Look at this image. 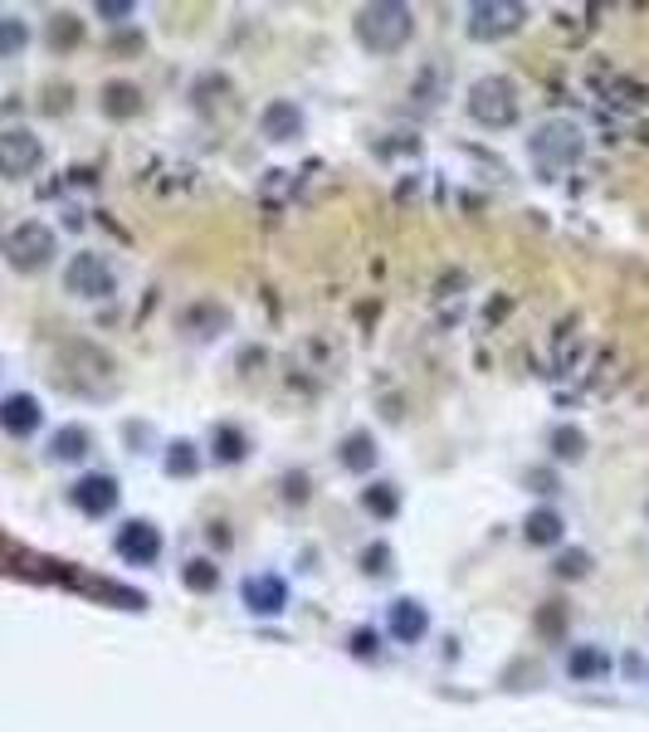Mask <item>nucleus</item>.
<instances>
[{"label": "nucleus", "instance_id": "f257e3e1", "mask_svg": "<svg viewBox=\"0 0 649 732\" xmlns=\"http://www.w3.org/2000/svg\"><path fill=\"white\" fill-rule=\"evenodd\" d=\"M410 34H415V16L400 0H376L357 16V40L372 54H400L410 44Z\"/></svg>", "mask_w": 649, "mask_h": 732}, {"label": "nucleus", "instance_id": "f03ea898", "mask_svg": "<svg viewBox=\"0 0 649 732\" xmlns=\"http://www.w3.org/2000/svg\"><path fill=\"white\" fill-rule=\"evenodd\" d=\"M469 118L484 128H513L518 122V83L504 73H484L469 89Z\"/></svg>", "mask_w": 649, "mask_h": 732}, {"label": "nucleus", "instance_id": "7ed1b4c3", "mask_svg": "<svg viewBox=\"0 0 649 732\" xmlns=\"http://www.w3.org/2000/svg\"><path fill=\"white\" fill-rule=\"evenodd\" d=\"M54 254H59V240L49 225H40V220H24V225H16L6 235V260H10V268H20V274H40Z\"/></svg>", "mask_w": 649, "mask_h": 732}, {"label": "nucleus", "instance_id": "20e7f679", "mask_svg": "<svg viewBox=\"0 0 649 732\" xmlns=\"http://www.w3.org/2000/svg\"><path fill=\"white\" fill-rule=\"evenodd\" d=\"M581 128L577 122H567V118H552V122H542V128L528 138V152L542 162L547 171H561V166H571V162H581Z\"/></svg>", "mask_w": 649, "mask_h": 732}, {"label": "nucleus", "instance_id": "39448f33", "mask_svg": "<svg viewBox=\"0 0 649 732\" xmlns=\"http://www.w3.org/2000/svg\"><path fill=\"white\" fill-rule=\"evenodd\" d=\"M523 20H528V6H518V0H479V6H469V40H508L523 30Z\"/></svg>", "mask_w": 649, "mask_h": 732}, {"label": "nucleus", "instance_id": "423d86ee", "mask_svg": "<svg viewBox=\"0 0 649 732\" xmlns=\"http://www.w3.org/2000/svg\"><path fill=\"white\" fill-rule=\"evenodd\" d=\"M64 288L73 293V298H108V293L118 288V274L113 264L103 260V254H73L69 268H64Z\"/></svg>", "mask_w": 649, "mask_h": 732}, {"label": "nucleus", "instance_id": "0eeeda50", "mask_svg": "<svg viewBox=\"0 0 649 732\" xmlns=\"http://www.w3.org/2000/svg\"><path fill=\"white\" fill-rule=\"evenodd\" d=\"M40 162H44V142L34 138L30 128H6L0 132V176L6 181L30 176Z\"/></svg>", "mask_w": 649, "mask_h": 732}, {"label": "nucleus", "instance_id": "6e6552de", "mask_svg": "<svg viewBox=\"0 0 649 732\" xmlns=\"http://www.w3.org/2000/svg\"><path fill=\"white\" fill-rule=\"evenodd\" d=\"M113 547H118V557L128 561V567H152V561L162 557V532H156V522L132 518V522H122L118 528Z\"/></svg>", "mask_w": 649, "mask_h": 732}, {"label": "nucleus", "instance_id": "1a4fd4ad", "mask_svg": "<svg viewBox=\"0 0 649 732\" xmlns=\"http://www.w3.org/2000/svg\"><path fill=\"white\" fill-rule=\"evenodd\" d=\"M69 504L83 512V518H108L118 508V479L113 474H83L79 484L69 488Z\"/></svg>", "mask_w": 649, "mask_h": 732}, {"label": "nucleus", "instance_id": "9d476101", "mask_svg": "<svg viewBox=\"0 0 649 732\" xmlns=\"http://www.w3.org/2000/svg\"><path fill=\"white\" fill-rule=\"evenodd\" d=\"M260 128H264L268 142H293V138H303V108L288 103V98H274V103H268L264 113H260Z\"/></svg>", "mask_w": 649, "mask_h": 732}, {"label": "nucleus", "instance_id": "9b49d317", "mask_svg": "<svg viewBox=\"0 0 649 732\" xmlns=\"http://www.w3.org/2000/svg\"><path fill=\"white\" fill-rule=\"evenodd\" d=\"M40 420H44L40 400L24 396V390L0 400V430H6V435H34V430H40Z\"/></svg>", "mask_w": 649, "mask_h": 732}, {"label": "nucleus", "instance_id": "f8f14e48", "mask_svg": "<svg viewBox=\"0 0 649 732\" xmlns=\"http://www.w3.org/2000/svg\"><path fill=\"white\" fill-rule=\"evenodd\" d=\"M98 108H103V118H113V122H132L142 113V89L128 79H113V83H103V93H98Z\"/></svg>", "mask_w": 649, "mask_h": 732}, {"label": "nucleus", "instance_id": "ddd939ff", "mask_svg": "<svg viewBox=\"0 0 649 732\" xmlns=\"http://www.w3.org/2000/svg\"><path fill=\"white\" fill-rule=\"evenodd\" d=\"M391 634L396 640H406V644H415V640H425L430 634V616H425V606L420 601H410V596H400V601H391Z\"/></svg>", "mask_w": 649, "mask_h": 732}, {"label": "nucleus", "instance_id": "4468645a", "mask_svg": "<svg viewBox=\"0 0 649 732\" xmlns=\"http://www.w3.org/2000/svg\"><path fill=\"white\" fill-rule=\"evenodd\" d=\"M244 606H250L254 616H278V610L288 606V586L278 577H250L244 581Z\"/></svg>", "mask_w": 649, "mask_h": 732}, {"label": "nucleus", "instance_id": "2eb2a0df", "mask_svg": "<svg viewBox=\"0 0 649 732\" xmlns=\"http://www.w3.org/2000/svg\"><path fill=\"white\" fill-rule=\"evenodd\" d=\"M337 459H342V469H352V474H372L376 469V435L352 430L337 445Z\"/></svg>", "mask_w": 649, "mask_h": 732}, {"label": "nucleus", "instance_id": "dca6fc26", "mask_svg": "<svg viewBox=\"0 0 649 732\" xmlns=\"http://www.w3.org/2000/svg\"><path fill=\"white\" fill-rule=\"evenodd\" d=\"M596 89H601L610 103H620V108L649 103V89H645V83H635V79H626V73H596Z\"/></svg>", "mask_w": 649, "mask_h": 732}, {"label": "nucleus", "instance_id": "f3484780", "mask_svg": "<svg viewBox=\"0 0 649 732\" xmlns=\"http://www.w3.org/2000/svg\"><path fill=\"white\" fill-rule=\"evenodd\" d=\"M567 674L571 679H601V674H610V654L601 650V644H571Z\"/></svg>", "mask_w": 649, "mask_h": 732}, {"label": "nucleus", "instance_id": "a211bd4d", "mask_svg": "<svg viewBox=\"0 0 649 732\" xmlns=\"http://www.w3.org/2000/svg\"><path fill=\"white\" fill-rule=\"evenodd\" d=\"M523 537H528L533 547H552V542H561V512H557V508H537V512H528V522H523Z\"/></svg>", "mask_w": 649, "mask_h": 732}, {"label": "nucleus", "instance_id": "6ab92c4d", "mask_svg": "<svg viewBox=\"0 0 649 732\" xmlns=\"http://www.w3.org/2000/svg\"><path fill=\"white\" fill-rule=\"evenodd\" d=\"M93 449V435L83 430V425H64L54 439H49V455L54 459H64V464H73V459H83Z\"/></svg>", "mask_w": 649, "mask_h": 732}, {"label": "nucleus", "instance_id": "aec40b11", "mask_svg": "<svg viewBox=\"0 0 649 732\" xmlns=\"http://www.w3.org/2000/svg\"><path fill=\"white\" fill-rule=\"evenodd\" d=\"M211 455L220 464H240L244 455H250V439H244V430H235V425H215V435H211Z\"/></svg>", "mask_w": 649, "mask_h": 732}, {"label": "nucleus", "instance_id": "412c9836", "mask_svg": "<svg viewBox=\"0 0 649 732\" xmlns=\"http://www.w3.org/2000/svg\"><path fill=\"white\" fill-rule=\"evenodd\" d=\"M362 508L372 512V518H396L400 512V494H396V484H372L362 494Z\"/></svg>", "mask_w": 649, "mask_h": 732}, {"label": "nucleus", "instance_id": "4be33fe9", "mask_svg": "<svg viewBox=\"0 0 649 732\" xmlns=\"http://www.w3.org/2000/svg\"><path fill=\"white\" fill-rule=\"evenodd\" d=\"M195 469H201V455H195L191 439H176V445H166V474H171V479H191Z\"/></svg>", "mask_w": 649, "mask_h": 732}, {"label": "nucleus", "instance_id": "5701e85b", "mask_svg": "<svg viewBox=\"0 0 649 732\" xmlns=\"http://www.w3.org/2000/svg\"><path fill=\"white\" fill-rule=\"evenodd\" d=\"M181 581H186L191 586V591H215V586H220V567H211V561H205V557H195V561H186V567H181Z\"/></svg>", "mask_w": 649, "mask_h": 732}, {"label": "nucleus", "instance_id": "b1692460", "mask_svg": "<svg viewBox=\"0 0 649 732\" xmlns=\"http://www.w3.org/2000/svg\"><path fill=\"white\" fill-rule=\"evenodd\" d=\"M79 34H83L79 16H54V20H49V44H54V49H73V44H79Z\"/></svg>", "mask_w": 649, "mask_h": 732}, {"label": "nucleus", "instance_id": "393cba45", "mask_svg": "<svg viewBox=\"0 0 649 732\" xmlns=\"http://www.w3.org/2000/svg\"><path fill=\"white\" fill-rule=\"evenodd\" d=\"M552 455L557 459H581L586 455V435L577 430V425H561V430L552 435Z\"/></svg>", "mask_w": 649, "mask_h": 732}, {"label": "nucleus", "instance_id": "a878e982", "mask_svg": "<svg viewBox=\"0 0 649 732\" xmlns=\"http://www.w3.org/2000/svg\"><path fill=\"white\" fill-rule=\"evenodd\" d=\"M24 44H30V30H24V20H16V16L0 20V59H6V54H20Z\"/></svg>", "mask_w": 649, "mask_h": 732}, {"label": "nucleus", "instance_id": "bb28decb", "mask_svg": "<svg viewBox=\"0 0 649 732\" xmlns=\"http://www.w3.org/2000/svg\"><path fill=\"white\" fill-rule=\"evenodd\" d=\"M362 571H366V577H391V571H396V567H391V547L386 542L366 547V552H362Z\"/></svg>", "mask_w": 649, "mask_h": 732}, {"label": "nucleus", "instance_id": "cd10ccee", "mask_svg": "<svg viewBox=\"0 0 649 732\" xmlns=\"http://www.w3.org/2000/svg\"><path fill=\"white\" fill-rule=\"evenodd\" d=\"M552 571H557L561 581H577V577H586V571H591V552H561Z\"/></svg>", "mask_w": 649, "mask_h": 732}, {"label": "nucleus", "instance_id": "c85d7f7f", "mask_svg": "<svg viewBox=\"0 0 649 732\" xmlns=\"http://www.w3.org/2000/svg\"><path fill=\"white\" fill-rule=\"evenodd\" d=\"M98 16H108V20H128L132 16V6H128V0H98Z\"/></svg>", "mask_w": 649, "mask_h": 732}, {"label": "nucleus", "instance_id": "c756f323", "mask_svg": "<svg viewBox=\"0 0 649 732\" xmlns=\"http://www.w3.org/2000/svg\"><path fill=\"white\" fill-rule=\"evenodd\" d=\"M352 650H357V654H376V634L372 630H357V634H352Z\"/></svg>", "mask_w": 649, "mask_h": 732}, {"label": "nucleus", "instance_id": "7c9ffc66", "mask_svg": "<svg viewBox=\"0 0 649 732\" xmlns=\"http://www.w3.org/2000/svg\"><path fill=\"white\" fill-rule=\"evenodd\" d=\"M528 484H537V494H552V488H557V479H552V474H547V469H537Z\"/></svg>", "mask_w": 649, "mask_h": 732}, {"label": "nucleus", "instance_id": "2f4dec72", "mask_svg": "<svg viewBox=\"0 0 649 732\" xmlns=\"http://www.w3.org/2000/svg\"><path fill=\"white\" fill-rule=\"evenodd\" d=\"M288 498H308V479L303 474H288Z\"/></svg>", "mask_w": 649, "mask_h": 732}, {"label": "nucleus", "instance_id": "473e14b6", "mask_svg": "<svg viewBox=\"0 0 649 732\" xmlns=\"http://www.w3.org/2000/svg\"><path fill=\"white\" fill-rule=\"evenodd\" d=\"M211 542H215V547H230V532L220 528V522H215V528H211Z\"/></svg>", "mask_w": 649, "mask_h": 732}]
</instances>
